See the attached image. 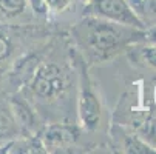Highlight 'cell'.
Returning a JSON list of instances; mask_svg holds the SVG:
<instances>
[{
  "label": "cell",
  "instance_id": "obj_13",
  "mask_svg": "<svg viewBox=\"0 0 156 154\" xmlns=\"http://www.w3.org/2000/svg\"><path fill=\"white\" fill-rule=\"evenodd\" d=\"M2 152H33V154H43L47 152L40 140V136H20L9 142Z\"/></svg>",
  "mask_w": 156,
  "mask_h": 154
},
{
  "label": "cell",
  "instance_id": "obj_5",
  "mask_svg": "<svg viewBox=\"0 0 156 154\" xmlns=\"http://www.w3.org/2000/svg\"><path fill=\"white\" fill-rule=\"evenodd\" d=\"M110 122L124 125L151 146L156 145V106L136 99L135 91L127 90L121 96L113 113H110Z\"/></svg>",
  "mask_w": 156,
  "mask_h": 154
},
{
  "label": "cell",
  "instance_id": "obj_14",
  "mask_svg": "<svg viewBox=\"0 0 156 154\" xmlns=\"http://www.w3.org/2000/svg\"><path fill=\"white\" fill-rule=\"evenodd\" d=\"M127 3L144 29L156 23V0H127Z\"/></svg>",
  "mask_w": 156,
  "mask_h": 154
},
{
  "label": "cell",
  "instance_id": "obj_12",
  "mask_svg": "<svg viewBox=\"0 0 156 154\" xmlns=\"http://www.w3.org/2000/svg\"><path fill=\"white\" fill-rule=\"evenodd\" d=\"M124 54L127 56L133 67L144 71H156V45H150L145 42H136L130 45Z\"/></svg>",
  "mask_w": 156,
  "mask_h": 154
},
{
  "label": "cell",
  "instance_id": "obj_3",
  "mask_svg": "<svg viewBox=\"0 0 156 154\" xmlns=\"http://www.w3.org/2000/svg\"><path fill=\"white\" fill-rule=\"evenodd\" d=\"M71 59L77 70V123L101 148H108L107 133L110 125V111L105 106L101 88L90 76V67L85 63L77 50L71 45ZM110 149V148H108Z\"/></svg>",
  "mask_w": 156,
  "mask_h": 154
},
{
  "label": "cell",
  "instance_id": "obj_18",
  "mask_svg": "<svg viewBox=\"0 0 156 154\" xmlns=\"http://www.w3.org/2000/svg\"><path fill=\"white\" fill-rule=\"evenodd\" d=\"M0 94H2V93H0ZM5 96H6V94H5Z\"/></svg>",
  "mask_w": 156,
  "mask_h": 154
},
{
  "label": "cell",
  "instance_id": "obj_1",
  "mask_svg": "<svg viewBox=\"0 0 156 154\" xmlns=\"http://www.w3.org/2000/svg\"><path fill=\"white\" fill-rule=\"evenodd\" d=\"M19 91L45 123L77 122V70L66 31H56L50 37L40 62Z\"/></svg>",
  "mask_w": 156,
  "mask_h": 154
},
{
  "label": "cell",
  "instance_id": "obj_7",
  "mask_svg": "<svg viewBox=\"0 0 156 154\" xmlns=\"http://www.w3.org/2000/svg\"><path fill=\"white\" fill-rule=\"evenodd\" d=\"M82 15H94L121 25L144 29L142 23L130 9L127 0H88L83 5Z\"/></svg>",
  "mask_w": 156,
  "mask_h": 154
},
{
  "label": "cell",
  "instance_id": "obj_16",
  "mask_svg": "<svg viewBox=\"0 0 156 154\" xmlns=\"http://www.w3.org/2000/svg\"><path fill=\"white\" fill-rule=\"evenodd\" d=\"M142 42L150 43V45H156V23L144 29V39H142Z\"/></svg>",
  "mask_w": 156,
  "mask_h": 154
},
{
  "label": "cell",
  "instance_id": "obj_9",
  "mask_svg": "<svg viewBox=\"0 0 156 154\" xmlns=\"http://www.w3.org/2000/svg\"><path fill=\"white\" fill-rule=\"evenodd\" d=\"M6 97L23 136H39L43 126H45V120L40 117V114L28 102V99L20 91L6 94Z\"/></svg>",
  "mask_w": 156,
  "mask_h": 154
},
{
  "label": "cell",
  "instance_id": "obj_19",
  "mask_svg": "<svg viewBox=\"0 0 156 154\" xmlns=\"http://www.w3.org/2000/svg\"><path fill=\"white\" fill-rule=\"evenodd\" d=\"M154 148H156V145H154Z\"/></svg>",
  "mask_w": 156,
  "mask_h": 154
},
{
  "label": "cell",
  "instance_id": "obj_2",
  "mask_svg": "<svg viewBox=\"0 0 156 154\" xmlns=\"http://www.w3.org/2000/svg\"><path fill=\"white\" fill-rule=\"evenodd\" d=\"M66 34L90 68L116 59L130 45L144 39V29L94 15H82L66 29Z\"/></svg>",
  "mask_w": 156,
  "mask_h": 154
},
{
  "label": "cell",
  "instance_id": "obj_15",
  "mask_svg": "<svg viewBox=\"0 0 156 154\" xmlns=\"http://www.w3.org/2000/svg\"><path fill=\"white\" fill-rule=\"evenodd\" d=\"M28 5L31 12L39 25L50 26L48 25V11H47V0H28Z\"/></svg>",
  "mask_w": 156,
  "mask_h": 154
},
{
  "label": "cell",
  "instance_id": "obj_8",
  "mask_svg": "<svg viewBox=\"0 0 156 154\" xmlns=\"http://www.w3.org/2000/svg\"><path fill=\"white\" fill-rule=\"evenodd\" d=\"M108 148L113 152H127V154H153L156 148L139 137L130 128L119 125L116 122H110L107 133Z\"/></svg>",
  "mask_w": 156,
  "mask_h": 154
},
{
  "label": "cell",
  "instance_id": "obj_6",
  "mask_svg": "<svg viewBox=\"0 0 156 154\" xmlns=\"http://www.w3.org/2000/svg\"><path fill=\"white\" fill-rule=\"evenodd\" d=\"M47 152H90L101 146L88 136L77 122H50L40 131Z\"/></svg>",
  "mask_w": 156,
  "mask_h": 154
},
{
  "label": "cell",
  "instance_id": "obj_17",
  "mask_svg": "<svg viewBox=\"0 0 156 154\" xmlns=\"http://www.w3.org/2000/svg\"><path fill=\"white\" fill-rule=\"evenodd\" d=\"M151 102H153V105L156 106V80H154V83H153V90H151Z\"/></svg>",
  "mask_w": 156,
  "mask_h": 154
},
{
  "label": "cell",
  "instance_id": "obj_11",
  "mask_svg": "<svg viewBox=\"0 0 156 154\" xmlns=\"http://www.w3.org/2000/svg\"><path fill=\"white\" fill-rule=\"evenodd\" d=\"M20 136H23V133L12 114L8 97L5 94H0V152L9 142Z\"/></svg>",
  "mask_w": 156,
  "mask_h": 154
},
{
  "label": "cell",
  "instance_id": "obj_10",
  "mask_svg": "<svg viewBox=\"0 0 156 154\" xmlns=\"http://www.w3.org/2000/svg\"><path fill=\"white\" fill-rule=\"evenodd\" d=\"M0 23L14 26L39 25L31 12L28 0H0Z\"/></svg>",
  "mask_w": 156,
  "mask_h": 154
},
{
  "label": "cell",
  "instance_id": "obj_4",
  "mask_svg": "<svg viewBox=\"0 0 156 154\" xmlns=\"http://www.w3.org/2000/svg\"><path fill=\"white\" fill-rule=\"evenodd\" d=\"M56 29L42 25L14 26L0 23V80H2L12 65L33 48L45 43Z\"/></svg>",
  "mask_w": 156,
  "mask_h": 154
}]
</instances>
